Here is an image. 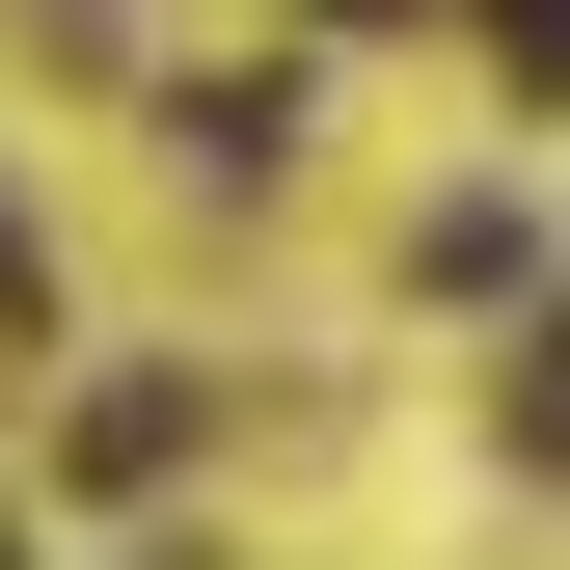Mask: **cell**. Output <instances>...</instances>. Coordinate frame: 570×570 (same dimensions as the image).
Segmentation results:
<instances>
[{
	"label": "cell",
	"mask_w": 570,
	"mask_h": 570,
	"mask_svg": "<svg viewBox=\"0 0 570 570\" xmlns=\"http://www.w3.org/2000/svg\"><path fill=\"white\" fill-rule=\"evenodd\" d=\"M0 570H28V543H0Z\"/></svg>",
	"instance_id": "obj_4"
},
{
	"label": "cell",
	"mask_w": 570,
	"mask_h": 570,
	"mask_svg": "<svg viewBox=\"0 0 570 570\" xmlns=\"http://www.w3.org/2000/svg\"><path fill=\"white\" fill-rule=\"evenodd\" d=\"M0 299H28V218H0Z\"/></svg>",
	"instance_id": "obj_2"
},
{
	"label": "cell",
	"mask_w": 570,
	"mask_h": 570,
	"mask_svg": "<svg viewBox=\"0 0 570 570\" xmlns=\"http://www.w3.org/2000/svg\"><path fill=\"white\" fill-rule=\"evenodd\" d=\"M326 28H381V0H326Z\"/></svg>",
	"instance_id": "obj_3"
},
{
	"label": "cell",
	"mask_w": 570,
	"mask_h": 570,
	"mask_svg": "<svg viewBox=\"0 0 570 570\" xmlns=\"http://www.w3.org/2000/svg\"><path fill=\"white\" fill-rule=\"evenodd\" d=\"M164 136H190V164H218V190H272V164H299V82H190Z\"/></svg>",
	"instance_id": "obj_1"
}]
</instances>
